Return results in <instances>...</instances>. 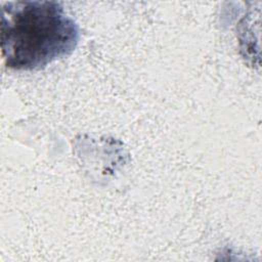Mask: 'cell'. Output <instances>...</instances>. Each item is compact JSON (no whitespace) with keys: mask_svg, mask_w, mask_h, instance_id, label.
Listing matches in <instances>:
<instances>
[{"mask_svg":"<svg viewBox=\"0 0 262 262\" xmlns=\"http://www.w3.org/2000/svg\"><path fill=\"white\" fill-rule=\"evenodd\" d=\"M79 28L56 1H8L1 5V52L5 66L33 71L70 55Z\"/></svg>","mask_w":262,"mask_h":262,"instance_id":"cell-1","label":"cell"}]
</instances>
